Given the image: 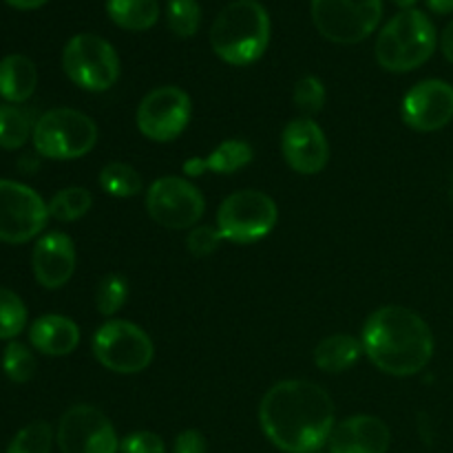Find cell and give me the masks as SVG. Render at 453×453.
<instances>
[{
    "mask_svg": "<svg viewBox=\"0 0 453 453\" xmlns=\"http://www.w3.org/2000/svg\"><path fill=\"white\" fill-rule=\"evenodd\" d=\"M3 370L4 374H7V379L13 380V383H27V380L34 379L35 358L34 354H31V349L27 348L25 343L12 341V343L4 348Z\"/></svg>",
    "mask_w": 453,
    "mask_h": 453,
    "instance_id": "cell-30",
    "label": "cell"
},
{
    "mask_svg": "<svg viewBox=\"0 0 453 453\" xmlns=\"http://www.w3.org/2000/svg\"><path fill=\"white\" fill-rule=\"evenodd\" d=\"M31 137L38 155L66 162L91 153L97 142V127L82 111L51 109L35 122Z\"/></svg>",
    "mask_w": 453,
    "mask_h": 453,
    "instance_id": "cell-5",
    "label": "cell"
},
{
    "mask_svg": "<svg viewBox=\"0 0 453 453\" xmlns=\"http://www.w3.org/2000/svg\"><path fill=\"white\" fill-rule=\"evenodd\" d=\"M281 153L299 175H317L330 162V144L312 118H296L281 133Z\"/></svg>",
    "mask_w": 453,
    "mask_h": 453,
    "instance_id": "cell-15",
    "label": "cell"
},
{
    "mask_svg": "<svg viewBox=\"0 0 453 453\" xmlns=\"http://www.w3.org/2000/svg\"><path fill=\"white\" fill-rule=\"evenodd\" d=\"M35 281L47 290L66 286L75 273L73 239L65 233H47L38 239L31 255Z\"/></svg>",
    "mask_w": 453,
    "mask_h": 453,
    "instance_id": "cell-16",
    "label": "cell"
},
{
    "mask_svg": "<svg viewBox=\"0 0 453 453\" xmlns=\"http://www.w3.org/2000/svg\"><path fill=\"white\" fill-rule=\"evenodd\" d=\"M106 13L127 31H146L157 22V0H106Z\"/></svg>",
    "mask_w": 453,
    "mask_h": 453,
    "instance_id": "cell-22",
    "label": "cell"
},
{
    "mask_svg": "<svg viewBox=\"0 0 453 453\" xmlns=\"http://www.w3.org/2000/svg\"><path fill=\"white\" fill-rule=\"evenodd\" d=\"M392 434L376 416H349L330 436V453H388Z\"/></svg>",
    "mask_w": 453,
    "mask_h": 453,
    "instance_id": "cell-17",
    "label": "cell"
},
{
    "mask_svg": "<svg viewBox=\"0 0 453 453\" xmlns=\"http://www.w3.org/2000/svg\"><path fill=\"white\" fill-rule=\"evenodd\" d=\"M29 341L47 357H66L80 345V327L62 314H44L29 327Z\"/></svg>",
    "mask_w": 453,
    "mask_h": 453,
    "instance_id": "cell-18",
    "label": "cell"
},
{
    "mask_svg": "<svg viewBox=\"0 0 453 453\" xmlns=\"http://www.w3.org/2000/svg\"><path fill=\"white\" fill-rule=\"evenodd\" d=\"M97 363L115 374H140L153 363L155 345L140 326L111 319L100 326L91 341Z\"/></svg>",
    "mask_w": 453,
    "mask_h": 453,
    "instance_id": "cell-8",
    "label": "cell"
},
{
    "mask_svg": "<svg viewBox=\"0 0 453 453\" xmlns=\"http://www.w3.org/2000/svg\"><path fill=\"white\" fill-rule=\"evenodd\" d=\"M93 206V197L82 186H69V188L58 190L49 202V217L58 221H75L82 219Z\"/></svg>",
    "mask_w": 453,
    "mask_h": 453,
    "instance_id": "cell-25",
    "label": "cell"
},
{
    "mask_svg": "<svg viewBox=\"0 0 453 453\" xmlns=\"http://www.w3.org/2000/svg\"><path fill=\"white\" fill-rule=\"evenodd\" d=\"M401 115L414 131H441L453 119V87L445 80H423L405 93Z\"/></svg>",
    "mask_w": 453,
    "mask_h": 453,
    "instance_id": "cell-14",
    "label": "cell"
},
{
    "mask_svg": "<svg viewBox=\"0 0 453 453\" xmlns=\"http://www.w3.org/2000/svg\"><path fill=\"white\" fill-rule=\"evenodd\" d=\"M441 49H442V56H445L447 60H449L453 65V20L445 27V29H442Z\"/></svg>",
    "mask_w": 453,
    "mask_h": 453,
    "instance_id": "cell-35",
    "label": "cell"
},
{
    "mask_svg": "<svg viewBox=\"0 0 453 453\" xmlns=\"http://www.w3.org/2000/svg\"><path fill=\"white\" fill-rule=\"evenodd\" d=\"M122 453H166L164 441L153 432H133L119 441Z\"/></svg>",
    "mask_w": 453,
    "mask_h": 453,
    "instance_id": "cell-33",
    "label": "cell"
},
{
    "mask_svg": "<svg viewBox=\"0 0 453 453\" xmlns=\"http://www.w3.org/2000/svg\"><path fill=\"white\" fill-rule=\"evenodd\" d=\"M221 242H224V237L217 230V226H195L188 233V237H186L188 252L195 257L212 255L219 248Z\"/></svg>",
    "mask_w": 453,
    "mask_h": 453,
    "instance_id": "cell-32",
    "label": "cell"
},
{
    "mask_svg": "<svg viewBox=\"0 0 453 453\" xmlns=\"http://www.w3.org/2000/svg\"><path fill=\"white\" fill-rule=\"evenodd\" d=\"M62 69L75 87L102 93L119 80V56L102 35L78 34L65 44Z\"/></svg>",
    "mask_w": 453,
    "mask_h": 453,
    "instance_id": "cell-7",
    "label": "cell"
},
{
    "mask_svg": "<svg viewBox=\"0 0 453 453\" xmlns=\"http://www.w3.org/2000/svg\"><path fill=\"white\" fill-rule=\"evenodd\" d=\"M427 7L434 13H451L453 12V0H427Z\"/></svg>",
    "mask_w": 453,
    "mask_h": 453,
    "instance_id": "cell-37",
    "label": "cell"
},
{
    "mask_svg": "<svg viewBox=\"0 0 453 453\" xmlns=\"http://www.w3.org/2000/svg\"><path fill=\"white\" fill-rule=\"evenodd\" d=\"M128 296V283L122 274H106L96 288V308L102 317H113L124 308Z\"/></svg>",
    "mask_w": 453,
    "mask_h": 453,
    "instance_id": "cell-29",
    "label": "cell"
},
{
    "mask_svg": "<svg viewBox=\"0 0 453 453\" xmlns=\"http://www.w3.org/2000/svg\"><path fill=\"white\" fill-rule=\"evenodd\" d=\"M27 326V305L16 292L0 288V339H16Z\"/></svg>",
    "mask_w": 453,
    "mask_h": 453,
    "instance_id": "cell-28",
    "label": "cell"
},
{
    "mask_svg": "<svg viewBox=\"0 0 453 453\" xmlns=\"http://www.w3.org/2000/svg\"><path fill=\"white\" fill-rule=\"evenodd\" d=\"M9 7L20 9V12H31V9H40L42 4H47L49 0H4Z\"/></svg>",
    "mask_w": 453,
    "mask_h": 453,
    "instance_id": "cell-36",
    "label": "cell"
},
{
    "mask_svg": "<svg viewBox=\"0 0 453 453\" xmlns=\"http://www.w3.org/2000/svg\"><path fill=\"white\" fill-rule=\"evenodd\" d=\"M49 221V203L29 186L0 180V242L27 243L38 237Z\"/></svg>",
    "mask_w": 453,
    "mask_h": 453,
    "instance_id": "cell-11",
    "label": "cell"
},
{
    "mask_svg": "<svg viewBox=\"0 0 453 453\" xmlns=\"http://www.w3.org/2000/svg\"><path fill=\"white\" fill-rule=\"evenodd\" d=\"M292 102L303 113V118H312V115L321 113L323 104H326V87L314 75H305L295 84Z\"/></svg>",
    "mask_w": 453,
    "mask_h": 453,
    "instance_id": "cell-31",
    "label": "cell"
},
{
    "mask_svg": "<svg viewBox=\"0 0 453 453\" xmlns=\"http://www.w3.org/2000/svg\"><path fill=\"white\" fill-rule=\"evenodd\" d=\"M146 211L162 228L188 230L203 217L206 199L190 180L166 175L150 184L146 193Z\"/></svg>",
    "mask_w": 453,
    "mask_h": 453,
    "instance_id": "cell-10",
    "label": "cell"
},
{
    "mask_svg": "<svg viewBox=\"0 0 453 453\" xmlns=\"http://www.w3.org/2000/svg\"><path fill=\"white\" fill-rule=\"evenodd\" d=\"M38 84V71L34 60H29L22 53L0 60V97L9 104H22L29 100Z\"/></svg>",
    "mask_w": 453,
    "mask_h": 453,
    "instance_id": "cell-20",
    "label": "cell"
},
{
    "mask_svg": "<svg viewBox=\"0 0 453 453\" xmlns=\"http://www.w3.org/2000/svg\"><path fill=\"white\" fill-rule=\"evenodd\" d=\"M332 396L310 380H281L265 392L259 425L265 438L286 453H317L334 432Z\"/></svg>",
    "mask_w": 453,
    "mask_h": 453,
    "instance_id": "cell-1",
    "label": "cell"
},
{
    "mask_svg": "<svg viewBox=\"0 0 453 453\" xmlns=\"http://www.w3.org/2000/svg\"><path fill=\"white\" fill-rule=\"evenodd\" d=\"M396 7H401L403 12H407V9H414L416 4H418V0H392Z\"/></svg>",
    "mask_w": 453,
    "mask_h": 453,
    "instance_id": "cell-38",
    "label": "cell"
},
{
    "mask_svg": "<svg viewBox=\"0 0 453 453\" xmlns=\"http://www.w3.org/2000/svg\"><path fill=\"white\" fill-rule=\"evenodd\" d=\"M438 34L427 13L420 9H407L396 13L380 29L376 38V60L385 71L407 73L423 66L434 56Z\"/></svg>",
    "mask_w": 453,
    "mask_h": 453,
    "instance_id": "cell-4",
    "label": "cell"
},
{
    "mask_svg": "<svg viewBox=\"0 0 453 453\" xmlns=\"http://www.w3.org/2000/svg\"><path fill=\"white\" fill-rule=\"evenodd\" d=\"M449 193H451V199H453V173H451V180H449Z\"/></svg>",
    "mask_w": 453,
    "mask_h": 453,
    "instance_id": "cell-39",
    "label": "cell"
},
{
    "mask_svg": "<svg viewBox=\"0 0 453 453\" xmlns=\"http://www.w3.org/2000/svg\"><path fill=\"white\" fill-rule=\"evenodd\" d=\"M34 135L31 118L16 104H0V149L16 150Z\"/></svg>",
    "mask_w": 453,
    "mask_h": 453,
    "instance_id": "cell-24",
    "label": "cell"
},
{
    "mask_svg": "<svg viewBox=\"0 0 453 453\" xmlns=\"http://www.w3.org/2000/svg\"><path fill=\"white\" fill-rule=\"evenodd\" d=\"M62 453H118L119 438L113 423L93 405H75L62 414L56 432Z\"/></svg>",
    "mask_w": 453,
    "mask_h": 453,
    "instance_id": "cell-12",
    "label": "cell"
},
{
    "mask_svg": "<svg viewBox=\"0 0 453 453\" xmlns=\"http://www.w3.org/2000/svg\"><path fill=\"white\" fill-rule=\"evenodd\" d=\"M255 150L243 140H226L217 149H212L206 157H193L184 164V173L197 177L202 173H219V175H233L252 162Z\"/></svg>",
    "mask_w": 453,
    "mask_h": 453,
    "instance_id": "cell-19",
    "label": "cell"
},
{
    "mask_svg": "<svg viewBox=\"0 0 453 453\" xmlns=\"http://www.w3.org/2000/svg\"><path fill=\"white\" fill-rule=\"evenodd\" d=\"M363 352L389 376H414L434 357V334L423 317L403 305H385L363 326Z\"/></svg>",
    "mask_w": 453,
    "mask_h": 453,
    "instance_id": "cell-2",
    "label": "cell"
},
{
    "mask_svg": "<svg viewBox=\"0 0 453 453\" xmlns=\"http://www.w3.org/2000/svg\"><path fill=\"white\" fill-rule=\"evenodd\" d=\"M383 18V0H312L319 34L336 44H358L370 38Z\"/></svg>",
    "mask_w": 453,
    "mask_h": 453,
    "instance_id": "cell-9",
    "label": "cell"
},
{
    "mask_svg": "<svg viewBox=\"0 0 453 453\" xmlns=\"http://www.w3.org/2000/svg\"><path fill=\"white\" fill-rule=\"evenodd\" d=\"M208 442L203 438L202 432L197 429H184L180 436L175 438V445H173V453H206Z\"/></svg>",
    "mask_w": 453,
    "mask_h": 453,
    "instance_id": "cell-34",
    "label": "cell"
},
{
    "mask_svg": "<svg viewBox=\"0 0 453 453\" xmlns=\"http://www.w3.org/2000/svg\"><path fill=\"white\" fill-rule=\"evenodd\" d=\"M363 354V343L349 334H332L323 339L314 349V363L321 372L341 374L357 365Z\"/></svg>",
    "mask_w": 453,
    "mask_h": 453,
    "instance_id": "cell-21",
    "label": "cell"
},
{
    "mask_svg": "<svg viewBox=\"0 0 453 453\" xmlns=\"http://www.w3.org/2000/svg\"><path fill=\"white\" fill-rule=\"evenodd\" d=\"M279 208L270 195L261 190H237L221 202L217 211V230L237 246H250L273 233Z\"/></svg>",
    "mask_w": 453,
    "mask_h": 453,
    "instance_id": "cell-6",
    "label": "cell"
},
{
    "mask_svg": "<svg viewBox=\"0 0 453 453\" xmlns=\"http://www.w3.org/2000/svg\"><path fill=\"white\" fill-rule=\"evenodd\" d=\"M166 20L173 34L180 38H193L202 25V9L197 0H168Z\"/></svg>",
    "mask_w": 453,
    "mask_h": 453,
    "instance_id": "cell-26",
    "label": "cell"
},
{
    "mask_svg": "<svg viewBox=\"0 0 453 453\" xmlns=\"http://www.w3.org/2000/svg\"><path fill=\"white\" fill-rule=\"evenodd\" d=\"M268 42L270 16L259 0H233L211 27V47L226 65H252L264 56Z\"/></svg>",
    "mask_w": 453,
    "mask_h": 453,
    "instance_id": "cell-3",
    "label": "cell"
},
{
    "mask_svg": "<svg viewBox=\"0 0 453 453\" xmlns=\"http://www.w3.org/2000/svg\"><path fill=\"white\" fill-rule=\"evenodd\" d=\"M100 186L106 195L118 199L135 197L142 190V175L124 162H111L100 171Z\"/></svg>",
    "mask_w": 453,
    "mask_h": 453,
    "instance_id": "cell-23",
    "label": "cell"
},
{
    "mask_svg": "<svg viewBox=\"0 0 453 453\" xmlns=\"http://www.w3.org/2000/svg\"><path fill=\"white\" fill-rule=\"evenodd\" d=\"M53 429L44 420L27 425L9 442L7 453H51Z\"/></svg>",
    "mask_w": 453,
    "mask_h": 453,
    "instance_id": "cell-27",
    "label": "cell"
},
{
    "mask_svg": "<svg viewBox=\"0 0 453 453\" xmlns=\"http://www.w3.org/2000/svg\"><path fill=\"white\" fill-rule=\"evenodd\" d=\"M317 453H319V451H317Z\"/></svg>",
    "mask_w": 453,
    "mask_h": 453,
    "instance_id": "cell-40",
    "label": "cell"
},
{
    "mask_svg": "<svg viewBox=\"0 0 453 453\" xmlns=\"http://www.w3.org/2000/svg\"><path fill=\"white\" fill-rule=\"evenodd\" d=\"M193 113L190 96L180 87H159L137 106V128L146 140L173 142L186 131Z\"/></svg>",
    "mask_w": 453,
    "mask_h": 453,
    "instance_id": "cell-13",
    "label": "cell"
}]
</instances>
